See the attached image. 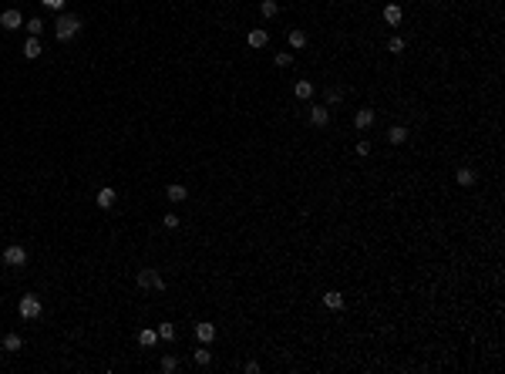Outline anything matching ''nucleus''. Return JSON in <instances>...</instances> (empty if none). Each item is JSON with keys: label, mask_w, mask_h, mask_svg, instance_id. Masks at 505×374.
Wrapping results in <instances>:
<instances>
[{"label": "nucleus", "mask_w": 505, "mask_h": 374, "mask_svg": "<svg viewBox=\"0 0 505 374\" xmlns=\"http://www.w3.org/2000/svg\"><path fill=\"white\" fill-rule=\"evenodd\" d=\"M276 64H280V68H290V64H293V54H276Z\"/></svg>", "instance_id": "28"}, {"label": "nucleus", "mask_w": 505, "mask_h": 374, "mask_svg": "<svg viewBox=\"0 0 505 374\" xmlns=\"http://www.w3.org/2000/svg\"><path fill=\"white\" fill-rule=\"evenodd\" d=\"M384 21L391 24V27H397V24L404 21V11L397 7V4H391V7H384Z\"/></svg>", "instance_id": "9"}, {"label": "nucleus", "mask_w": 505, "mask_h": 374, "mask_svg": "<svg viewBox=\"0 0 505 374\" xmlns=\"http://www.w3.org/2000/svg\"><path fill=\"white\" fill-rule=\"evenodd\" d=\"M195 337H199L202 344L216 340V324H195Z\"/></svg>", "instance_id": "11"}, {"label": "nucleus", "mask_w": 505, "mask_h": 374, "mask_svg": "<svg viewBox=\"0 0 505 374\" xmlns=\"http://www.w3.org/2000/svg\"><path fill=\"white\" fill-rule=\"evenodd\" d=\"M155 340H158V330H138V344L142 347H152Z\"/></svg>", "instance_id": "20"}, {"label": "nucleus", "mask_w": 505, "mask_h": 374, "mask_svg": "<svg viewBox=\"0 0 505 374\" xmlns=\"http://www.w3.org/2000/svg\"><path fill=\"white\" fill-rule=\"evenodd\" d=\"M165 196L172 199V203H185V199H189V189H185V185H179V182H172V185L165 189Z\"/></svg>", "instance_id": "6"}, {"label": "nucleus", "mask_w": 505, "mask_h": 374, "mask_svg": "<svg viewBox=\"0 0 505 374\" xmlns=\"http://www.w3.org/2000/svg\"><path fill=\"white\" fill-rule=\"evenodd\" d=\"M246 41H249V47H266V41H269V37H266V31H249V37H246Z\"/></svg>", "instance_id": "18"}, {"label": "nucleus", "mask_w": 505, "mask_h": 374, "mask_svg": "<svg viewBox=\"0 0 505 374\" xmlns=\"http://www.w3.org/2000/svg\"><path fill=\"white\" fill-rule=\"evenodd\" d=\"M41 4H44L47 11H61V7H64V0H41Z\"/></svg>", "instance_id": "29"}, {"label": "nucleus", "mask_w": 505, "mask_h": 374, "mask_svg": "<svg viewBox=\"0 0 505 374\" xmlns=\"http://www.w3.org/2000/svg\"><path fill=\"white\" fill-rule=\"evenodd\" d=\"M41 310H44V304H41V297H37V294L21 297V304H17V314H21L24 320H37V317H41Z\"/></svg>", "instance_id": "2"}, {"label": "nucleus", "mask_w": 505, "mask_h": 374, "mask_svg": "<svg viewBox=\"0 0 505 374\" xmlns=\"http://www.w3.org/2000/svg\"><path fill=\"white\" fill-rule=\"evenodd\" d=\"M24 54H27V61L41 57V41H37V37H27V41H24Z\"/></svg>", "instance_id": "16"}, {"label": "nucleus", "mask_w": 505, "mask_h": 374, "mask_svg": "<svg viewBox=\"0 0 505 374\" xmlns=\"http://www.w3.org/2000/svg\"><path fill=\"white\" fill-rule=\"evenodd\" d=\"M387 51H391V54H401L404 51V37H391V41H387Z\"/></svg>", "instance_id": "26"}, {"label": "nucleus", "mask_w": 505, "mask_h": 374, "mask_svg": "<svg viewBox=\"0 0 505 374\" xmlns=\"http://www.w3.org/2000/svg\"><path fill=\"white\" fill-rule=\"evenodd\" d=\"M357 155H360V159L370 155V142H357Z\"/></svg>", "instance_id": "31"}, {"label": "nucleus", "mask_w": 505, "mask_h": 374, "mask_svg": "<svg viewBox=\"0 0 505 374\" xmlns=\"http://www.w3.org/2000/svg\"><path fill=\"white\" fill-rule=\"evenodd\" d=\"M324 307H327V310H340V307H344V294L327 290V294H324Z\"/></svg>", "instance_id": "13"}, {"label": "nucleus", "mask_w": 505, "mask_h": 374, "mask_svg": "<svg viewBox=\"0 0 505 374\" xmlns=\"http://www.w3.org/2000/svg\"><path fill=\"white\" fill-rule=\"evenodd\" d=\"M286 41H290L293 51H303V47H307V31H300V27H296V31H290V34H286Z\"/></svg>", "instance_id": "12"}, {"label": "nucleus", "mask_w": 505, "mask_h": 374, "mask_svg": "<svg viewBox=\"0 0 505 374\" xmlns=\"http://www.w3.org/2000/svg\"><path fill=\"white\" fill-rule=\"evenodd\" d=\"M158 337L162 340H175V324H158Z\"/></svg>", "instance_id": "23"}, {"label": "nucleus", "mask_w": 505, "mask_h": 374, "mask_svg": "<svg viewBox=\"0 0 505 374\" xmlns=\"http://www.w3.org/2000/svg\"><path fill=\"white\" fill-rule=\"evenodd\" d=\"M27 31H31V37H41L44 34V21H41V17H31V21H27Z\"/></svg>", "instance_id": "22"}, {"label": "nucleus", "mask_w": 505, "mask_h": 374, "mask_svg": "<svg viewBox=\"0 0 505 374\" xmlns=\"http://www.w3.org/2000/svg\"><path fill=\"white\" fill-rule=\"evenodd\" d=\"M81 31V17H74V14H61L54 24V37L57 41H71V37Z\"/></svg>", "instance_id": "1"}, {"label": "nucleus", "mask_w": 505, "mask_h": 374, "mask_svg": "<svg viewBox=\"0 0 505 374\" xmlns=\"http://www.w3.org/2000/svg\"><path fill=\"white\" fill-rule=\"evenodd\" d=\"M21 24H24L21 11H4V14H0V27H4V31H17Z\"/></svg>", "instance_id": "5"}, {"label": "nucleus", "mask_w": 505, "mask_h": 374, "mask_svg": "<svg viewBox=\"0 0 505 374\" xmlns=\"http://www.w3.org/2000/svg\"><path fill=\"white\" fill-rule=\"evenodd\" d=\"M162 223H165V229H175V226H179V216L168 213V216H162Z\"/></svg>", "instance_id": "27"}, {"label": "nucleus", "mask_w": 505, "mask_h": 374, "mask_svg": "<svg viewBox=\"0 0 505 374\" xmlns=\"http://www.w3.org/2000/svg\"><path fill=\"white\" fill-rule=\"evenodd\" d=\"M259 14H263V17H276V14H280V4H276V0H263V4H259Z\"/></svg>", "instance_id": "19"}, {"label": "nucleus", "mask_w": 505, "mask_h": 374, "mask_svg": "<svg viewBox=\"0 0 505 374\" xmlns=\"http://www.w3.org/2000/svg\"><path fill=\"white\" fill-rule=\"evenodd\" d=\"M209 361H213V351H206V347H199V351H195V364H199V367H206Z\"/></svg>", "instance_id": "25"}, {"label": "nucleus", "mask_w": 505, "mask_h": 374, "mask_svg": "<svg viewBox=\"0 0 505 374\" xmlns=\"http://www.w3.org/2000/svg\"><path fill=\"white\" fill-rule=\"evenodd\" d=\"M293 95H296L300 102L314 98V81H296V84H293Z\"/></svg>", "instance_id": "8"}, {"label": "nucleus", "mask_w": 505, "mask_h": 374, "mask_svg": "<svg viewBox=\"0 0 505 374\" xmlns=\"http://www.w3.org/2000/svg\"><path fill=\"white\" fill-rule=\"evenodd\" d=\"M455 182H458V185H471V182H475V172H471V169H458V172H455Z\"/></svg>", "instance_id": "21"}, {"label": "nucleus", "mask_w": 505, "mask_h": 374, "mask_svg": "<svg viewBox=\"0 0 505 374\" xmlns=\"http://www.w3.org/2000/svg\"><path fill=\"white\" fill-rule=\"evenodd\" d=\"M327 122H330V112H327L324 105L310 108V125H317V128H320V125H327Z\"/></svg>", "instance_id": "10"}, {"label": "nucleus", "mask_w": 505, "mask_h": 374, "mask_svg": "<svg viewBox=\"0 0 505 374\" xmlns=\"http://www.w3.org/2000/svg\"><path fill=\"white\" fill-rule=\"evenodd\" d=\"M175 367H179V361H175L172 354H165V357H162V374H172Z\"/></svg>", "instance_id": "24"}, {"label": "nucleus", "mask_w": 505, "mask_h": 374, "mask_svg": "<svg viewBox=\"0 0 505 374\" xmlns=\"http://www.w3.org/2000/svg\"><path fill=\"white\" fill-rule=\"evenodd\" d=\"M21 347H24L21 334H7V337H4V351H7V354H17Z\"/></svg>", "instance_id": "17"}, {"label": "nucleus", "mask_w": 505, "mask_h": 374, "mask_svg": "<svg viewBox=\"0 0 505 374\" xmlns=\"http://www.w3.org/2000/svg\"><path fill=\"white\" fill-rule=\"evenodd\" d=\"M4 263H7V266H24V263H27V249L17 246V243L7 246V249H4Z\"/></svg>", "instance_id": "4"}, {"label": "nucleus", "mask_w": 505, "mask_h": 374, "mask_svg": "<svg viewBox=\"0 0 505 374\" xmlns=\"http://www.w3.org/2000/svg\"><path fill=\"white\" fill-rule=\"evenodd\" d=\"M337 102H340V91L330 88V91H327V105H337Z\"/></svg>", "instance_id": "30"}, {"label": "nucleus", "mask_w": 505, "mask_h": 374, "mask_svg": "<svg viewBox=\"0 0 505 374\" xmlns=\"http://www.w3.org/2000/svg\"><path fill=\"white\" fill-rule=\"evenodd\" d=\"M370 122H374V108H360V112L354 115V125H357V128H370Z\"/></svg>", "instance_id": "14"}, {"label": "nucleus", "mask_w": 505, "mask_h": 374, "mask_svg": "<svg viewBox=\"0 0 505 374\" xmlns=\"http://www.w3.org/2000/svg\"><path fill=\"white\" fill-rule=\"evenodd\" d=\"M387 142H391V145H404V142H408V128H404V125L387 128Z\"/></svg>", "instance_id": "7"}, {"label": "nucleus", "mask_w": 505, "mask_h": 374, "mask_svg": "<svg viewBox=\"0 0 505 374\" xmlns=\"http://www.w3.org/2000/svg\"><path fill=\"white\" fill-rule=\"evenodd\" d=\"M115 199H118V193H115V189H98V206H101V209H112Z\"/></svg>", "instance_id": "15"}, {"label": "nucleus", "mask_w": 505, "mask_h": 374, "mask_svg": "<svg viewBox=\"0 0 505 374\" xmlns=\"http://www.w3.org/2000/svg\"><path fill=\"white\" fill-rule=\"evenodd\" d=\"M135 284L142 287V290H165V280L158 276V270H152V266H145V270H138V276H135Z\"/></svg>", "instance_id": "3"}]
</instances>
